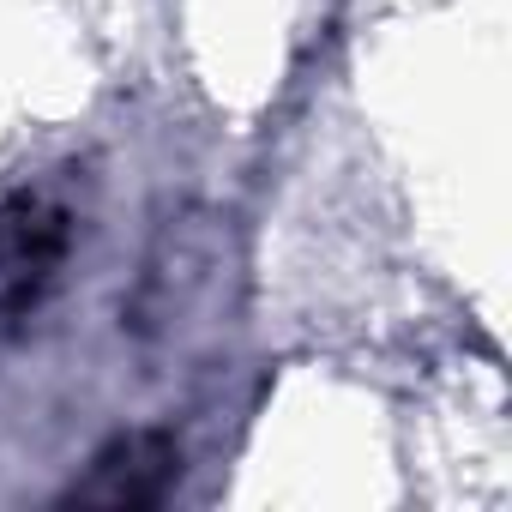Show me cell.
<instances>
[{"mask_svg": "<svg viewBox=\"0 0 512 512\" xmlns=\"http://www.w3.org/2000/svg\"><path fill=\"white\" fill-rule=\"evenodd\" d=\"M181 476V452L169 434H121L109 440L91 470L73 482L67 500L79 506H157Z\"/></svg>", "mask_w": 512, "mask_h": 512, "instance_id": "cell-1", "label": "cell"}]
</instances>
